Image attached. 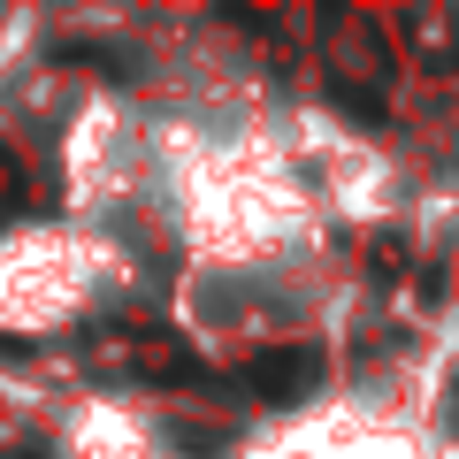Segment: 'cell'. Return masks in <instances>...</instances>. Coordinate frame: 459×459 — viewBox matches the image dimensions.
Returning a JSON list of instances; mask_svg holds the SVG:
<instances>
[{"mask_svg": "<svg viewBox=\"0 0 459 459\" xmlns=\"http://www.w3.org/2000/svg\"><path fill=\"white\" fill-rule=\"evenodd\" d=\"M246 459H429V444L413 413H391L376 398H337L299 421H276V437H261Z\"/></svg>", "mask_w": 459, "mask_h": 459, "instance_id": "1", "label": "cell"}]
</instances>
